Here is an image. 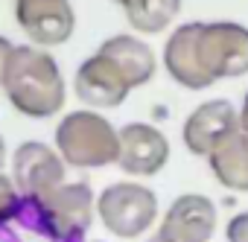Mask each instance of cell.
<instances>
[{
    "mask_svg": "<svg viewBox=\"0 0 248 242\" xmlns=\"http://www.w3.org/2000/svg\"><path fill=\"white\" fill-rule=\"evenodd\" d=\"M167 73L187 91H204L219 79L248 73V30L233 21L184 24L164 47Z\"/></svg>",
    "mask_w": 248,
    "mask_h": 242,
    "instance_id": "6da1fadb",
    "label": "cell"
},
{
    "mask_svg": "<svg viewBox=\"0 0 248 242\" xmlns=\"http://www.w3.org/2000/svg\"><path fill=\"white\" fill-rule=\"evenodd\" d=\"M0 88L18 114L32 120H47L59 114L67 99L59 61L32 44H18L12 50Z\"/></svg>",
    "mask_w": 248,
    "mask_h": 242,
    "instance_id": "7a4b0ae2",
    "label": "cell"
},
{
    "mask_svg": "<svg viewBox=\"0 0 248 242\" xmlns=\"http://www.w3.org/2000/svg\"><path fill=\"white\" fill-rule=\"evenodd\" d=\"M93 210H96V198L91 184L64 181L41 201L24 198L15 222L27 230L47 236L50 242H85V233L93 222Z\"/></svg>",
    "mask_w": 248,
    "mask_h": 242,
    "instance_id": "3957f363",
    "label": "cell"
},
{
    "mask_svg": "<svg viewBox=\"0 0 248 242\" xmlns=\"http://www.w3.org/2000/svg\"><path fill=\"white\" fill-rule=\"evenodd\" d=\"M56 146L67 166L99 169L120 161V132L96 111H70L56 126Z\"/></svg>",
    "mask_w": 248,
    "mask_h": 242,
    "instance_id": "277c9868",
    "label": "cell"
},
{
    "mask_svg": "<svg viewBox=\"0 0 248 242\" xmlns=\"http://www.w3.org/2000/svg\"><path fill=\"white\" fill-rule=\"evenodd\" d=\"M96 213L105 225L120 239H135L146 233L155 219H158V196L135 181H117L105 187L96 198Z\"/></svg>",
    "mask_w": 248,
    "mask_h": 242,
    "instance_id": "5b68a950",
    "label": "cell"
},
{
    "mask_svg": "<svg viewBox=\"0 0 248 242\" xmlns=\"http://www.w3.org/2000/svg\"><path fill=\"white\" fill-rule=\"evenodd\" d=\"M12 181L21 198L41 201L64 184V161L53 146L41 140H27L12 155Z\"/></svg>",
    "mask_w": 248,
    "mask_h": 242,
    "instance_id": "8992f818",
    "label": "cell"
},
{
    "mask_svg": "<svg viewBox=\"0 0 248 242\" xmlns=\"http://www.w3.org/2000/svg\"><path fill=\"white\" fill-rule=\"evenodd\" d=\"M213 230H216V204L207 196L184 193L170 204L158 233L146 242H210Z\"/></svg>",
    "mask_w": 248,
    "mask_h": 242,
    "instance_id": "52a82bcc",
    "label": "cell"
},
{
    "mask_svg": "<svg viewBox=\"0 0 248 242\" xmlns=\"http://www.w3.org/2000/svg\"><path fill=\"white\" fill-rule=\"evenodd\" d=\"M15 18L35 47L64 44L76 30L70 0H15Z\"/></svg>",
    "mask_w": 248,
    "mask_h": 242,
    "instance_id": "ba28073f",
    "label": "cell"
},
{
    "mask_svg": "<svg viewBox=\"0 0 248 242\" xmlns=\"http://www.w3.org/2000/svg\"><path fill=\"white\" fill-rule=\"evenodd\" d=\"M236 129H239V111L228 99H210L202 102L187 117L184 146L199 158H210Z\"/></svg>",
    "mask_w": 248,
    "mask_h": 242,
    "instance_id": "9c48e42d",
    "label": "cell"
},
{
    "mask_svg": "<svg viewBox=\"0 0 248 242\" xmlns=\"http://www.w3.org/2000/svg\"><path fill=\"white\" fill-rule=\"evenodd\" d=\"M170 161V140L149 123H129L120 129V161L126 175L149 178L161 172Z\"/></svg>",
    "mask_w": 248,
    "mask_h": 242,
    "instance_id": "30bf717a",
    "label": "cell"
},
{
    "mask_svg": "<svg viewBox=\"0 0 248 242\" xmlns=\"http://www.w3.org/2000/svg\"><path fill=\"white\" fill-rule=\"evenodd\" d=\"M73 91L91 108H117L132 93V85L126 82V76L120 73V67L114 61H108L105 56L93 53L91 59H85L76 67Z\"/></svg>",
    "mask_w": 248,
    "mask_h": 242,
    "instance_id": "8fae6325",
    "label": "cell"
},
{
    "mask_svg": "<svg viewBox=\"0 0 248 242\" xmlns=\"http://www.w3.org/2000/svg\"><path fill=\"white\" fill-rule=\"evenodd\" d=\"M96 53L105 56L108 61H114L120 67V73L126 76V82L132 85V91L140 88V85H146L155 76V70H158L152 47L146 41H140L138 35H114V38L102 41Z\"/></svg>",
    "mask_w": 248,
    "mask_h": 242,
    "instance_id": "7c38bea8",
    "label": "cell"
},
{
    "mask_svg": "<svg viewBox=\"0 0 248 242\" xmlns=\"http://www.w3.org/2000/svg\"><path fill=\"white\" fill-rule=\"evenodd\" d=\"M207 161L222 187L233 193H248V132L236 129Z\"/></svg>",
    "mask_w": 248,
    "mask_h": 242,
    "instance_id": "4fadbf2b",
    "label": "cell"
},
{
    "mask_svg": "<svg viewBox=\"0 0 248 242\" xmlns=\"http://www.w3.org/2000/svg\"><path fill=\"white\" fill-rule=\"evenodd\" d=\"M123 9L138 32L155 35L175 21V15L181 12V0H129Z\"/></svg>",
    "mask_w": 248,
    "mask_h": 242,
    "instance_id": "5bb4252c",
    "label": "cell"
},
{
    "mask_svg": "<svg viewBox=\"0 0 248 242\" xmlns=\"http://www.w3.org/2000/svg\"><path fill=\"white\" fill-rule=\"evenodd\" d=\"M21 204H24V198H21V193H18L15 181H12L9 175L0 172V227H6L9 222H15V219H18Z\"/></svg>",
    "mask_w": 248,
    "mask_h": 242,
    "instance_id": "9a60e30c",
    "label": "cell"
},
{
    "mask_svg": "<svg viewBox=\"0 0 248 242\" xmlns=\"http://www.w3.org/2000/svg\"><path fill=\"white\" fill-rule=\"evenodd\" d=\"M225 236H228V242H248V210L236 213V216L228 222Z\"/></svg>",
    "mask_w": 248,
    "mask_h": 242,
    "instance_id": "2e32d148",
    "label": "cell"
},
{
    "mask_svg": "<svg viewBox=\"0 0 248 242\" xmlns=\"http://www.w3.org/2000/svg\"><path fill=\"white\" fill-rule=\"evenodd\" d=\"M12 41L9 38H3L0 35V82H3V67H6V61H9V56H12Z\"/></svg>",
    "mask_w": 248,
    "mask_h": 242,
    "instance_id": "e0dca14e",
    "label": "cell"
},
{
    "mask_svg": "<svg viewBox=\"0 0 248 242\" xmlns=\"http://www.w3.org/2000/svg\"><path fill=\"white\" fill-rule=\"evenodd\" d=\"M239 129L248 132V93H245V99H242V111H239Z\"/></svg>",
    "mask_w": 248,
    "mask_h": 242,
    "instance_id": "ac0fdd59",
    "label": "cell"
},
{
    "mask_svg": "<svg viewBox=\"0 0 248 242\" xmlns=\"http://www.w3.org/2000/svg\"><path fill=\"white\" fill-rule=\"evenodd\" d=\"M3 164H6V143L0 137V172H3Z\"/></svg>",
    "mask_w": 248,
    "mask_h": 242,
    "instance_id": "d6986e66",
    "label": "cell"
},
{
    "mask_svg": "<svg viewBox=\"0 0 248 242\" xmlns=\"http://www.w3.org/2000/svg\"><path fill=\"white\" fill-rule=\"evenodd\" d=\"M114 3H120V6H126V3H129V0H114Z\"/></svg>",
    "mask_w": 248,
    "mask_h": 242,
    "instance_id": "ffe728a7",
    "label": "cell"
}]
</instances>
